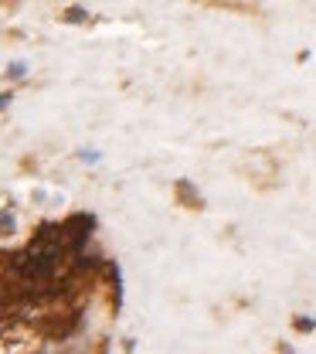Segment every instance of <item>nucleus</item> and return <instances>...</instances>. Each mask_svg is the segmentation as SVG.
Returning <instances> with one entry per match:
<instances>
[{
  "label": "nucleus",
  "mask_w": 316,
  "mask_h": 354,
  "mask_svg": "<svg viewBox=\"0 0 316 354\" xmlns=\"http://www.w3.org/2000/svg\"><path fill=\"white\" fill-rule=\"evenodd\" d=\"M14 232H17V218H14L10 208H3L0 212V235H14Z\"/></svg>",
  "instance_id": "nucleus-1"
}]
</instances>
